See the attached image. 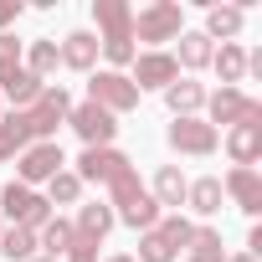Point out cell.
Returning <instances> with one entry per match:
<instances>
[{
  "instance_id": "6da1fadb",
  "label": "cell",
  "mask_w": 262,
  "mask_h": 262,
  "mask_svg": "<svg viewBox=\"0 0 262 262\" xmlns=\"http://www.w3.org/2000/svg\"><path fill=\"white\" fill-rule=\"evenodd\" d=\"M93 36H98V57L108 62V72H123L128 62L139 57L134 47V6L123 0H93Z\"/></svg>"
},
{
  "instance_id": "7a4b0ae2",
  "label": "cell",
  "mask_w": 262,
  "mask_h": 262,
  "mask_svg": "<svg viewBox=\"0 0 262 262\" xmlns=\"http://www.w3.org/2000/svg\"><path fill=\"white\" fill-rule=\"evenodd\" d=\"M108 206H113V221H123L128 231H149L165 211L155 206V195H149V185L139 180V170L134 165H123L113 180H108Z\"/></svg>"
},
{
  "instance_id": "3957f363",
  "label": "cell",
  "mask_w": 262,
  "mask_h": 262,
  "mask_svg": "<svg viewBox=\"0 0 262 262\" xmlns=\"http://www.w3.org/2000/svg\"><path fill=\"white\" fill-rule=\"evenodd\" d=\"M180 31H185L180 0H149L134 11V41H144L149 52H165V41H175Z\"/></svg>"
},
{
  "instance_id": "277c9868",
  "label": "cell",
  "mask_w": 262,
  "mask_h": 262,
  "mask_svg": "<svg viewBox=\"0 0 262 262\" xmlns=\"http://www.w3.org/2000/svg\"><path fill=\"white\" fill-rule=\"evenodd\" d=\"M52 216H57V211L47 206V195H41V190H31V185H21V180L0 185V221L26 226V231H41Z\"/></svg>"
},
{
  "instance_id": "5b68a950",
  "label": "cell",
  "mask_w": 262,
  "mask_h": 262,
  "mask_svg": "<svg viewBox=\"0 0 262 262\" xmlns=\"http://www.w3.org/2000/svg\"><path fill=\"white\" fill-rule=\"evenodd\" d=\"M88 103H98L103 113L123 118V113L139 108V88L128 82V72H108V67H98V72H88Z\"/></svg>"
},
{
  "instance_id": "8992f818",
  "label": "cell",
  "mask_w": 262,
  "mask_h": 262,
  "mask_svg": "<svg viewBox=\"0 0 262 262\" xmlns=\"http://www.w3.org/2000/svg\"><path fill=\"white\" fill-rule=\"evenodd\" d=\"M201 118L221 134V123H226V128H236V123H247V118H262V103H257L252 93H242V88H216V93H206Z\"/></svg>"
},
{
  "instance_id": "52a82bcc",
  "label": "cell",
  "mask_w": 262,
  "mask_h": 262,
  "mask_svg": "<svg viewBox=\"0 0 262 262\" xmlns=\"http://www.w3.org/2000/svg\"><path fill=\"white\" fill-rule=\"evenodd\" d=\"M165 144H170L175 155H185V160H211V155L221 149V134H216L206 118H170Z\"/></svg>"
},
{
  "instance_id": "ba28073f",
  "label": "cell",
  "mask_w": 262,
  "mask_h": 262,
  "mask_svg": "<svg viewBox=\"0 0 262 262\" xmlns=\"http://www.w3.org/2000/svg\"><path fill=\"white\" fill-rule=\"evenodd\" d=\"M26 118H31V134H36V144L41 139H57V128L67 123V113H72V93L62 88V82H47L41 88V98L31 103V108H21Z\"/></svg>"
},
{
  "instance_id": "9c48e42d",
  "label": "cell",
  "mask_w": 262,
  "mask_h": 262,
  "mask_svg": "<svg viewBox=\"0 0 262 262\" xmlns=\"http://www.w3.org/2000/svg\"><path fill=\"white\" fill-rule=\"evenodd\" d=\"M67 170V155H62V144L57 139H41V144H31V149H21L16 155V180L21 185H47L52 175H62Z\"/></svg>"
},
{
  "instance_id": "30bf717a",
  "label": "cell",
  "mask_w": 262,
  "mask_h": 262,
  "mask_svg": "<svg viewBox=\"0 0 262 262\" xmlns=\"http://www.w3.org/2000/svg\"><path fill=\"white\" fill-rule=\"evenodd\" d=\"M67 128L82 139V149H108V144L118 139V118H113V113H103L98 103H72Z\"/></svg>"
},
{
  "instance_id": "8fae6325",
  "label": "cell",
  "mask_w": 262,
  "mask_h": 262,
  "mask_svg": "<svg viewBox=\"0 0 262 262\" xmlns=\"http://www.w3.org/2000/svg\"><path fill=\"white\" fill-rule=\"evenodd\" d=\"M175 77H180V67H175L170 52H139L134 62H128V82H134L139 93H165Z\"/></svg>"
},
{
  "instance_id": "7c38bea8",
  "label": "cell",
  "mask_w": 262,
  "mask_h": 262,
  "mask_svg": "<svg viewBox=\"0 0 262 262\" xmlns=\"http://www.w3.org/2000/svg\"><path fill=\"white\" fill-rule=\"evenodd\" d=\"M123 165H134V160H128L118 144H108V149H82V155H77V165H67V170H72L82 185H108Z\"/></svg>"
},
{
  "instance_id": "4fadbf2b",
  "label": "cell",
  "mask_w": 262,
  "mask_h": 262,
  "mask_svg": "<svg viewBox=\"0 0 262 262\" xmlns=\"http://www.w3.org/2000/svg\"><path fill=\"white\" fill-rule=\"evenodd\" d=\"M221 144H226V155H231L236 170H257V160H262V118H247V123L226 128Z\"/></svg>"
},
{
  "instance_id": "5bb4252c",
  "label": "cell",
  "mask_w": 262,
  "mask_h": 262,
  "mask_svg": "<svg viewBox=\"0 0 262 262\" xmlns=\"http://www.w3.org/2000/svg\"><path fill=\"white\" fill-rule=\"evenodd\" d=\"M221 190H226V201L242 211V216H262V175L257 170H226V180H221Z\"/></svg>"
},
{
  "instance_id": "9a60e30c",
  "label": "cell",
  "mask_w": 262,
  "mask_h": 262,
  "mask_svg": "<svg viewBox=\"0 0 262 262\" xmlns=\"http://www.w3.org/2000/svg\"><path fill=\"white\" fill-rule=\"evenodd\" d=\"M113 226H118V221H113V206H108V201H82L77 216H72L77 242H93V247H103V236H108Z\"/></svg>"
},
{
  "instance_id": "2e32d148",
  "label": "cell",
  "mask_w": 262,
  "mask_h": 262,
  "mask_svg": "<svg viewBox=\"0 0 262 262\" xmlns=\"http://www.w3.org/2000/svg\"><path fill=\"white\" fill-rule=\"evenodd\" d=\"M165 108H170V118H201V108H206V82L175 77V82L165 88Z\"/></svg>"
},
{
  "instance_id": "e0dca14e",
  "label": "cell",
  "mask_w": 262,
  "mask_h": 262,
  "mask_svg": "<svg viewBox=\"0 0 262 262\" xmlns=\"http://www.w3.org/2000/svg\"><path fill=\"white\" fill-rule=\"evenodd\" d=\"M36 144V134H31V118L21 113V108H11V113H0V165L6 160H16L21 149H31Z\"/></svg>"
},
{
  "instance_id": "ac0fdd59",
  "label": "cell",
  "mask_w": 262,
  "mask_h": 262,
  "mask_svg": "<svg viewBox=\"0 0 262 262\" xmlns=\"http://www.w3.org/2000/svg\"><path fill=\"white\" fill-rule=\"evenodd\" d=\"M242 26H247V6H206V41L216 47V41H236L242 36Z\"/></svg>"
},
{
  "instance_id": "d6986e66",
  "label": "cell",
  "mask_w": 262,
  "mask_h": 262,
  "mask_svg": "<svg viewBox=\"0 0 262 262\" xmlns=\"http://www.w3.org/2000/svg\"><path fill=\"white\" fill-rule=\"evenodd\" d=\"M57 47H62V67L67 72H98V36L93 31H67Z\"/></svg>"
},
{
  "instance_id": "ffe728a7",
  "label": "cell",
  "mask_w": 262,
  "mask_h": 262,
  "mask_svg": "<svg viewBox=\"0 0 262 262\" xmlns=\"http://www.w3.org/2000/svg\"><path fill=\"white\" fill-rule=\"evenodd\" d=\"M185 175H180V165H160L155 170V185H149V195H155V206L170 216V211H185Z\"/></svg>"
},
{
  "instance_id": "44dd1931",
  "label": "cell",
  "mask_w": 262,
  "mask_h": 262,
  "mask_svg": "<svg viewBox=\"0 0 262 262\" xmlns=\"http://www.w3.org/2000/svg\"><path fill=\"white\" fill-rule=\"evenodd\" d=\"M226 206V190H221V175H201L185 185V211L190 216H221Z\"/></svg>"
},
{
  "instance_id": "7402d4cb",
  "label": "cell",
  "mask_w": 262,
  "mask_h": 262,
  "mask_svg": "<svg viewBox=\"0 0 262 262\" xmlns=\"http://www.w3.org/2000/svg\"><path fill=\"white\" fill-rule=\"evenodd\" d=\"M211 52H216V47H211V41H206L201 31H180V36H175V52H170V57H175L180 77H185V72H206V67H211Z\"/></svg>"
},
{
  "instance_id": "603a6c76",
  "label": "cell",
  "mask_w": 262,
  "mask_h": 262,
  "mask_svg": "<svg viewBox=\"0 0 262 262\" xmlns=\"http://www.w3.org/2000/svg\"><path fill=\"white\" fill-rule=\"evenodd\" d=\"M211 72L221 77V88L247 82V47H242V41H221V47L211 52Z\"/></svg>"
},
{
  "instance_id": "cb8c5ba5",
  "label": "cell",
  "mask_w": 262,
  "mask_h": 262,
  "mask_svg": "<svg viewBox=\"0 0 262 262\" xmlns=\"http://www.w3.org/2000/svg\"><path fill=\"white\" fill-rule=\"evenodd\" d=\"M21 67H26L36 82H47V77L62 67V47H57L52 36H36V41H26V57H21Z\"/></svg>"
},
{
  "instance_id": "d4e9b609",
  "label": "cell",
  "mask_w": 262,
  "mask_h": 262,
  "mask_svg": "<svg viewBox=\"0 0 262 262\" xmlns=\"http://www.w3.org/2000/svg\"><path fill=\"white\" fill-rule=\"evenodd\" d=\"M72 242H77V231H72V221H67V216H52V221L36 231L41 257H67V252H72Z\"/></svg>"
},
{
  "instance_id": "484cf974",
  "label": "cell",
  "mask_w": 262,
  "mask_h": 262,
  "mask_svg": "<svg viewBox=\"0 0 262 262\" xmlns=\"http://www.w3.org/2000/svg\"><path fill=\"white\" fill-rule=\"evenodd\" d=\"M41 247H36V231H26V226H6L0 231V257L6 262H31Z\"/></svg>"
},
{
  "instance_id": "4316f807",
  "label": "cell",
  "mask_w": 262,
  "mask_h": 262,
  "mask_svg": "<svg viewBox=\"0 0 262 262\" xmlns=\"http://www.w3.org/2000/svg\"><path fill=\"white\" fill-rule=\"evenodd\" d=\"M82 190H88V185H82L72 170H62V175H52V180H47V190H41V195H47V206L57 211V206H82Z\"/></svg>"
},
{
  "instance_id": "83f0119b",
  "label": "cell",
  "mask_w": 262,
  "mask_h": 262,
  "mask_svg": "<svg viewBox=\"0 0 262 262\" xmlns=\"http://www.w3.org/2000/svg\"><path fill=\"white\" fill-rule=\"evenodd\" d=\"M185 257H190V262H226V247H221V231H216V226H195V236H190Z\"/></svg>"
},
{
  "instance_id": "f1b7e54d",
  "label": "cell",
  "mask_w": 262,
  "mask_h": 262,
  "mask_svg": "<svg viewBox=\"0 0 262 262\" xmlns=\"http://www.w3.org/2000/svg\"><path fill=\"white\" fill-rule=\"evenodd\" d=\"M180 252L170 247V236L160 231V226H149V231H139V257L134 262H175Z\"/></svg>"
},
{
  "instance_id": "f546056e",
  "label": "cell",
  "mask_w": 262,
  "mask_h": 262,
  "mask_svg": "<svg viewBox=\"0 0 262 262\" xmlns=\"http://www.w3.org/2000/svg\"><path fill=\"white\" fill-rule=\"evenodd\" d=\"M26 57V41H16V31H0V72H16Z\"/></svg>"
},
{
  "instance_id": "4dcf8cb0",
  "label": "cell",
  "mask_w": 262,
  "mask_h": 262,
  "mask_svg": "<svg viewBox=\"0 0 262 262\" xmlns=\"http://www.w3.org/2000/svg\"><path fill=\"white\" fill-rule=\"evenodd\" d=\"M21 11H26L21 0H0V31H11V26L21 21Z\"/></svg>"
},
{
  "instance_id": "1f68e13d",
  "label": "cell",
  "mask_w": 262,
  "mask_h": 262,
  "mask_svg": "<svg viewBox=\"0 0 262 262\" xmlns=\"http://www.w3.org/2000/svg\"><path fill=\"white\" fill-rule=\"evenodd\" d=\"M62 262H103V257H98V247H93V242H72V252H67Z\"/></svg>"
},
{
  "instance_id": "d6a6232c",
  "label": "cell",
  "mask_w": 262,
  "mask_h": 262,
  "mask_svg": "<svg viewBox=\"0 0 262 262\" xmlns=\"http://www.w3.org/2000/svg\"><path fill=\"white\" fill-rule=\"evenodd\" d=\"M226 262H257L252 252H226Z\"/></svg>"
},
{
  "instance_id": "836d02e7",
  "label": "cell",
  "mask_w": 262,
  "mask_h": 262,
  "mask_svg": "<svg viewBox=\"0 0 262 262\" xmlns=\"http://www.w3.org/2000/svg\"><path fill=\"white\" fill-rule=\"evenodd\" d=\"M103 262H134V257H128V252H118V257H103Z\"/></svg>"
},
{
  "instance_id": "e575fe53",
  "label": "cell",
  "mask_w": 262,
  "mask_h": 262,
  "mask_svg": "<svg viewBox=\"0 0 262 262\" xmlns=\"http://www.w3.org/2000/svg\"><path fill=\"white\" fill-rule=\"evenodd\" d=\"M31 262H57V257H41V252H36V257H31Z\"/></svg>"
},
{
  "instance_id": "d590c367",
  "label": "cell",
  "mask_w": 262,
  "mask_h": 262,
  "mask_svg": "<svg viewBox=\"0 0 262 262\" xmlns=\"http://www.w3.org/2000/svg\"><path fill=\"white\" fill-rule=\"evenodd\" d=\"M0 231H6V221H0Z\"/></svg>"
},
{
  "instance_id": "8d00e7d4",
  "label": "cell",
  "mask_w": 262,
  "mask_h": 262,
  "mask_svg": "<svg viewBox=\"0 0 262 262\" xmlns=\"http://www.w3.org/2000/svg\"><path fill=\"white\" fill-rule=\"evenodd\" d=\"M0 113H6V108H0Z\"/></svg>"
}]
</instances>
